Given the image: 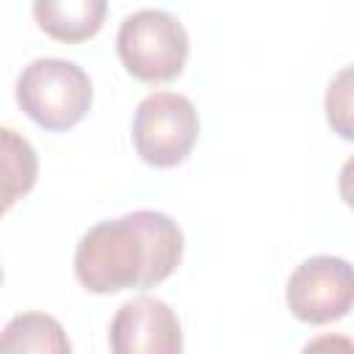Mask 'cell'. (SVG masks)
<instances>
[{
    "label": "cell",
    "instance_id": "6da1fadb",
    "mask_svg": "<svg viewBox=\"0 0 354 354\" xmlns=\"http://www.w3.org/2000/svg\"><path fill=\"white\" fill-rule=\"evenodd\" d=\"M185 238L160 210H133L94 224L75 249V277L91 293L147 290L169 279L183 260Z\"/></svg>",
    "mask_w": 354,
    "mask_h": 354
},
{
    "label": "cell",
    "instance_id": "7a4b0ae2",
    "mask_svg": "<svg viewBox=\"0 0 354 354\" xmlns=\"http://www.w3.org/2000/svg\"><path fill=\"white\" fill-rule=\"evenodd\" d=\"M91 80L75 61L33 58L17 77V105L44 130H69L91 108Z\"/></svg>",
    "mask_w": 354,
    "mask_h": 354
},
{
    "label": "cell",
    "instance_id": "3957f363",
    "mask_svg": "<svg viewBox=\"0 0 354 354\" xmlns=\"http://www.w3.org/2000/svg\"><path fill=\"white\" fill-rule=\"evenodd\" d=\"M116 53L136 80L169 83L188 61V33L177 17L158 8H141L119 25Z\"/></svg>",
    "mask_w": 354,
    "mask_h": 354
},
{
    "label": "cell",
    "instance_id": "277c9868",
    "mask_svg": "<svg viewBox=\"0 0 354 354\" xmlns=\"http://www.w3.org/2000/svg\"><path fill=\"white\" fill-rule=\"evenodd\" d=\"M199 136V113L194 102L174 91L144 97L133 116V147L138 158L155 169L183 163Z\"/></svg>",
    "mask_w": 354,
    "mask_h": 354
},
{
    "label": "cell",
    "instance_id": "5b68a950",
    "mask_svg": "<svg viewBox=\"0 0 354 354\" xmlns=\"http://www.w3.org/2000/svg\"><path fill=\"white\" fill-rule=\"evenodd\" d=\"M285 301L304 324H332L348 315L354 301L351 266L343 257L315 254L296 266L288 279Z\"/></svg>",
    "mask_w": 354,
    "mask_h": 354
},
{
    "label": "cell",
    "instance_id": "8992f818",
    "mask_svg": "<svg viewBox=\"0 0 354 354\" xmlns=\"http://www.w3.org/2000/svg\"><path fill=\"white\" fill-rule=\"evenodd\" d=\"M111 351L116 354H180L183 329L174 310L152 296L124 301L108 332Z\"/></svg>",
    "mask_w": 354,
    "mask_h": 354
},
{
    "label": "cell",
    "instance_id": "52a82bcc",
    "mask_svg": "<svg viewBox=\"0 0 354 354\" xmlns=\"http://www.w3.org/2000/svg\"><path fill=\"white\" fill-rule=\"evenodd\" d=\"M108 0H33L36 25L55 41L77 44L100 33Z\"/></svg>",
    "mask_w": 354,
    "mask_h": 354
},
{
    "label": "cell",
    "instance_id": "ba28073f",
    "mask_svg": "<svg viewBox=\"0 0 354 354\" xmlns=\"http://www.w3.org/2000/svg\"><path fill=\"white\" fill-rule=\"evenodd\" d=\"M36 177L39 158L33 144L22 133L0 127V216L8 213L25 194H30Z\"/></svg>",
    "mask_w": 354,
    "mask_h": 354
},
{
    "label": "cell",
    "instance_id": "9c48e42d",
    "mask_svg": "<svg viewBox=\"0 0 354 354\" xmlns=\"http://www.w3.org/2000/svg\"><path fill=\"white\" fill-rule=\"evenodd\" d=\"M17 351H44V354H69L72 343L64 326L47 313H19L0 332V354Z\"/></svg>",
    "mask_w": 354,
    "mask_h": 354
},
{
    "label": "cell",
    "instance_id": "30bf717a",
    "mask_svg": "<svg viewBox=\"0 0 354 354\" xmlns=\"http://www.w3.org/2000/svg\"><path fill=\"white\" fill-rule=\"evenodd\" d=\"M348 77H351V72L343 69L329 83V91H326V119H329V124H335V130L343 138H351V124H348Z\"/></svg>",
    "mask_w": 354,
    "mask_h": 354
},
{
    "label": "cell",
    "instance_id": "8fae6325",
    "mask_svg": "<svg viewBox=\"0 0 354 354\" xmlns=\"http://www.w3.org/2000/svg\"><path fill=\"white\" fill-rule=\"evenodd\" d=\"M0 282H3V268H0Z\"/></svg>",
    "mask_w": 354,
    "mask_h": 354
}]
</instances>
